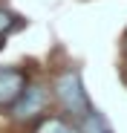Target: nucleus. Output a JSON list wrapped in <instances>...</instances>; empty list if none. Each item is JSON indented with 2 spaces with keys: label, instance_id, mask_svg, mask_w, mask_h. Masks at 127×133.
<instances>
[{
  "label": "nucleus",
  "instance_id": "1",
  "mask_svg": "<svg viewBox=\"0 0 127 133\" xmlns=\"http://www.w3.org/2000/svg\"><path fill=\"white\" fill-rule=\"evenodd\" d=\"M55 90H58L61 104L67 107L69 113H75V116L90 113V101H87V93H84V84H81V75H78V72L67 70V72L58 78Z\"/></svg>",
  "mask_w": 127,
  "mask_h": 133
},
{
  "label": "nucleus",
  "instance_id": "2",
  "mask_svg": "<svg viewBox=\"0 0 127 133\" xmlns=\"http://www.w3.org/2000/svg\"><path fill=\"white\" fill-rule=\"evenodd\" d=\"M44 104H46L44 87H23V93L15 101V119H32L44 110Z\"/></svg>",
  "mask_w": 127,
  "mask_h": 133
},
{
  "label": "nucleus",
  "instance_id": "3",
  "mask_svg": "<svg viewBox=\"0 0 127 133\" xmlns=\"http://www.w3.org/2000/svg\"><path fill=\"white\" fill-rule=\"evenodd\" d=\"M26 87V75L20 70H0V107L15 104Z\"/></svg>",
  "mask_w": 127,
  "mask_h": 133
},
{
  "label": "nucleus",
  "instance_id": "4",
  "mask_svg": "<svg viewBox=\"0 0 127 133\" xmlns=\"http://www.w3.org/2000/svg\"><path fill=\"white\" fill-rule=\"evenodd\" d=\"M84 119V124H81V133H113L110 130V124H107V119H104L101 113H84L81 116Z\"/></svg>",
  "mask_w": 127,
  "mask_h": 133
},
{
  "label": "nucleus",
  "instance_id": "5",
  "mask_svg": "<svg viewBox=\"0 0 127 133\" xmlns=\"http://www.w3.org/2000/svg\"><path fill=\"white\" fill-rule=\"evenodd\" d=\"M35 133H75V130L64 122V119H55V116H52V119H46V122H40Z\"/></svg>",
  "mask_w": 127,
  "mask_h": 133
},
{
  "label": "nucleus",
  "instance_id": "6",
  "mask_svg": "<svg viewBox=\"0 0 127 133\" xmlns=\"http://www.w3.org/2000/svg\"><path fill=\"white\" fill-rule=\"evenodd\" d=\"M15 23H17V17L12 12H6V9H0V35H6L9 29H15Z\"/></svg>",
  "mask_w": 127,
  "mask_h": 133
}]
</instances>
